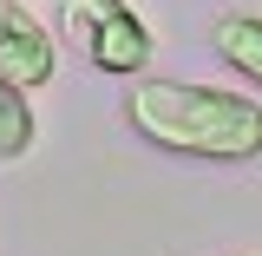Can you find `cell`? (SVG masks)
<instances>
[{
    "mask_svg": "<svg viewBox=\"0 0 262 256\" xmlns=\"http://www.w3.org/2000/svg\"><path fill=\"white\" fill-rule=\"evenodd\" d=\"M125 125L177 158L249 164L262 158V105L223 86H184V79H138L125 92Z\"/></svg>",
    "mask_w": 262,
    "mask_h": 256,
    "instance_id": "obj_1",
    "label": "cell"
},
{
    "mask_svg": "<svg viewBox=\"0 0 262 256\" xmlns=\"http://www.w3.org/2000/svg\"><path fill=\"white\" fill-rule=\"evenodd\" d=\"M66 33L98 72H151L158 33L131 13V0H66Z\"/></svg>",
    "mask_w": 262,
    "mask_h": 256,
    "instance_id": "obj_2",
    "label": "cell"
},
{
    "mask_svg": "<svg viewBox=\"0 0 262 256\" xmlns=\"http://www.w3.org/2000/svg\"><path fill=\"white\" fill-rule=\"evenodd\" d=\"M0 72L20 86H46L59 72V40L46 20H33L20 0H0Z\"/></svg>",
    "mask_w": 262,
    "mask_h": 256,
    "instance_id": "obj_3",
    "label": "cell"
},
{
    "mask_svg": "<svg viewBox=\"0 0 262 256\" xmlns=\"http://www.w3.org/2000/svg\"><path fill=\"white\" fill-rule=\"evenodd\" d=\"M210 46H216V60L229 72H243L249 86H262V13H249V7L216 13L210 20Z\"/></svg>",
    "mask_w": 262,
    "mask_h": 256,
    "instance_id": "obj_4",
    "label": "cell"
},
{
    "mask_svg": "<svg viewBox=\"0 0 262 256\" xmlns=\"http://www.w3.org/2000/svg\"><path fill=\"white\" fill-rule=\"evenodd\" d=\"M33 138H39V119H33V105H27V86L0 72V164L27 158Z\"/></svg>",
    "mask_w": 262,
    "mask_h": 256,
    "instance_id": "obj_5",
    "label": "cell"
}]
</instances>
